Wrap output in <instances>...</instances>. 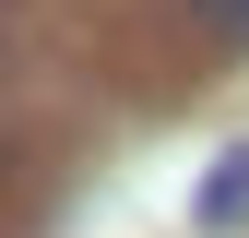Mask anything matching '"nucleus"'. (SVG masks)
Listing matches in <instances>:
<instances>
[{"instance_id":"f257e3e1","label":"nucleus","mask_w":249,"mask_h":238,"mask_svg":"<svg viewBox=\"0 0 249 238\" xmlns=\"http://www.w3.org/2000/svg\"><path fill=\"white\" fill-rule=\"evenodd\" d=\"M190 215H202L213 238H237V226H249V143H226V155L202 167V191H190Z\"/></svg>"},{"instance_id":"f03ea898","label":"nucleus","mask_w":249,"mask_h":238,"mask_svg":"<svg viewBox=\"0 0 249 238\" xmlns=\"http://www.w3.org/2000/svg\"><path fill=\"white\" fill-rule=\"evenodd\" d=\"M190 24H202L213 48H249V0H190Z\"/></svg>"}]
</instances>
